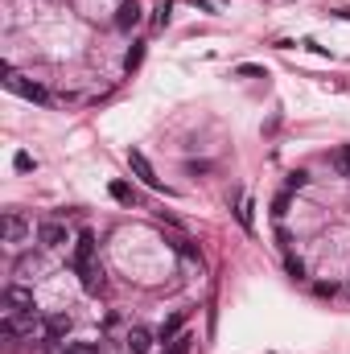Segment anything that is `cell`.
Instances as JSON below:
<instances>
[{
	"mask_svg": "<svg viewBox=\"0 0 350 354\" xmlns=\"http://www.w3.org/2000/svg\"><path fill=\"white\" fill-rule=\"evenodd\" d=\"M0 305H4V318H29V313H37L33 289H25L21 280H8V285H4V293H0Z\"/></svg>",
	"mask_w": 350,
	"mask_h": 354,
	"instance_id": "1",
	"label": "cell"
},
{
	"mask_svg": "<svg viewBox=\"0 0 350 354\" xmlns=\"http://www.w3.org/2000/svg\"><path fill=\"white\" fill-rule=\"evenodd\" d=\"M4 87H8L12 95H21V99H29V103H50V91H45L41 82H33V78H25V74H17L12 66H4Z\"/></svg>",
	"mask_w": 350,
	"mask_h": 354,
	"instance_id": "2",
	"label": "cell"
},
{
	"mask_svg": "<svg viewBox=\"0 0 350 354\" xmlns=\"http://www.w3.org/2000/svg\"><path fill=\"white\" fill-rule=\"evenodd\" d=\"M37 243H41L45 252H62V247L70 243V227H66L62 219H45V223L37 227Z\"/></svg>",
	"mask_w": 350,
	"mask_h": 354,
	"instance_id": "3",
	"label": "cell"
},
{
	"mask_svg": "<svg viewBox=\"0 0 350 354\" xmlns=\"http://www.w3.org/2000/svg\"><path fill=\"white\" fill-rule=\"evenodd\" d=\"M29 235H33V223H29L21 210H4V243H8V247H21Z\"/></svg>",
	"mask_w": 350,
	"mask_h": 354,
	"instance_id": "4",
	"label": "cell"
},
{
	"mask_svg": "<svg viewBox=\"0 0 350 354\" xmlns=\"http://www.w3.org/2000/svg\"><path fill=\"white\" fill-rule=\"evenodd\" d=\"M128 165H132V173H136L149 190H165V186H161V177L153 173V165H149V157H144L140 148H128Z\"/></svg>",
	"mask_w": 350,
	"mask_h": 354,
	"instance_id": "5",
	"label": "cell"
},
{
	"mask_svg": "<svg viewBox=\"0 0 350 354\" xmlns=\"http://www.w3.org/2000/svg\"><path fill=\"white\" fill-rule=\"evenodd\" d=\"M74 272H78V280H83V289H87L91 297H99V293H103V285H107V280H103V268H99L95 260H91V264H74Z\"/></svg>",
	"mask_w": 350,
	"mask_h": 354,
	"instance_id": "6",
	"label": "cell"
},
{
	"mask_svg": "<svg viewBox=\"0 0 350 354\" xmlns=\"http://www.w3.org/2000/svg\"><path fill=\"white\" fill-rule=\"evenodd\" d=\"M95 231H78L74 235V256H70V264H91L95 260Z\"/></svg>",
	"mask_w": 350,
	"mask_h": 354,
	"instance_id": "7",
	"label": "cell"
},
{
	"mask_svg": "<svg viewBox=\"0 0 350 354\" xmlns=\"http://www.w3.org/2000/svg\"><path fill=\"white\" fill-rule=\"evenodd\" d=\"M124 346H128L132 354H149L153 351V334H149L144 326H132V330L124 334Z\"/></svg>",
	"mask_w": 350,
	"mask_h": 354,
	"instance_id": "8",
	"label": "cell"
},
{
	"mask_svg": "<svg viewBox=\"0 0 350 354\" xmlns=\"http://www.w3.org/2000/svg\"><path fill=\"white\" fill-rule=\"evenodd\" d=\"M70 326H74L70 313H50V318H45V334H50V342H62V338L70 334Z\"/></svg>",
	"mask_w": 350,
	"mask_h": 354,
	"instance_id": "9",
	"label": "cell"
},
{
	"mask_svg": "<svg viewBox=\"0 0 350 354\" xmlns=\"http://www.w3.org/2000/svg\"><path fill=\"white\" fill-rule=\"evenodd\" d=\"M186 318H190V309H177L173 318H165V322H161V330H157V338H161V342H173V338L182 334V326H186Z\"/></svg>",
	"mask_w": 350,
	"mask_h": 354,
	"instance_id": "10",
	"label": "cell"
},
{
	"mask_svg": "<svg viewBox=\"0 0 350 354\" xmlns=\"http://www.w3.org/2000/svg\"><path fill=\"white\" fill-rule=\"evenodd\" d=\"M116 25H120V29H136V25H140V4H136V0H120Z\"/></svg>",
	"mask_w": 350,
	"mask_h": 354,
	"instance_id": "11",
	"label": "cell"
},
{
	"mask_svg": "<svg viewBox=\"0 0 350 354\" xmlns=\"http://www.w3.org/2000/svg\"><path fill=\"white\" fill-rule=\"evenodd\" d=\"M66 354H107V346L99 338H74V342H62Z\"/></svg>",
	"mask_w": 350,
	"mask_h": 354,
	"instance_id": "12",
	"label": "cell"
},
{
	"mask_svg": "<svg viewBox=\"0 0 350 354\" xmlns=\"http://www.w3.org/2000/svg\"><path fill=\"white\" fill-rule=\"evenodd\" d=\"M111 198H116V202H124V206H136V202H140V194H136L128 181H111Z\"/></svg>",
	"mask_w": 350,
	"mask_h": 354,
	"instance_id": "13",
	"label": "cell"
},
{
	"mask_svg": "<svg viewBox=\"0 0 350 354\" xmlns=\"http://www.w3.org/2000/svg\"><path fill=\"white\" fill-rule=\"evenodd\" d=\"M190 351H194V334H190V330H182V334L169 342V351H165V354H190Z\"/></svg>",
	"mask_w": 350,
	"mask_h": 354,
	"instance_id": "14",
	"label": "cell"
},
{
	"mask_svg": "<svg viewBox=\"0 0 350 354\" xmlns=\"http://www.w3.org/2000/svg\"><path fill=\"white\" fill-rule=\"evenodd\" d=\"M37 268H41V260H37V256H25V260H17V268H12V272L25 280V276H33Z\"/></svg>",
	"mask_w": 350,
	"mask_h": 354,
	"instance_id": "15",
	"label": "cell"
},
{
	"mask_svg": "<svg viewBox=\"0 0 350 354\" xmlns=\"http://www.w3.org/2000/svg\"><path fill=\"white\" fill-rule=\"evenodd\" d=\"M305 186H309V173L305 169H293L289 173V190H305Z\"/></svg>",
	"mask_w": 350,
	"mask_h": 354,
	"instance_id": "16",
	"label": "cell"
},
{
	"mask_svg": "<svg viewBox=\"0 0 350 354\" xmlns=\"http://www.w3.org/2000/svg\"><path fill=\"white\" fill-rule=\"evenodd\" d=\"M334 165H338L342 177H350V148H338V153H334Z\"/></svg>",
	"mask_w": 350,
	"mask_h": 354,
	"instance_id": "17",
	"label": "cell"
},
{
	"mask_svg": "<svg viewBox=\"0 0 350 354\" xmlns=\"http://www.w3.org/2000/svg\"><path fill=\"white\" fill-rule=\"evenodd\" d=\"M169 12H173V4H169V0H161V4H157V16H153V21H157V25L165 29V25H169Z\"/></svg>",
	"mask_w": 350,
	"mask_h": 354,
	"instance_id": "18",
	"label": "cell"
},
{
	"mask_svg": "<svg viewBox=\"0 0 350 354\" xmlns=\"http://www.w3.org/2000/svg\"><path fill=\"white\" fill-rule=\"evenodd\" d=\"M235 74H243V78H268V74H264V66H252V62H243Z\"/></svg>",
	"mask_w": 350,
	"mask_h": 354,
	"instance_id": "19",
	"label": "cell"
},
{
	"mask_svg": "<svg viewBox=\"0 0 350 354\" xmlns=\"http://www.w3.org/2000/svg\"><path fill=\"white\" fill-rule=\"evenodd\" d=\"M252 210H256V206H252V198H243V202H239V223H243L248 231H252Z\"/></svg>",
	"mask_w": 350,
	"mask_h": 354,
	"instance_id": "20",
	"label": "cell"
},
{
	"mask_svg": "<svg viewBox=\"0 0 350 354\" xmlns=\"http://www.w3.org/2000/svg\"><path fill=\"white\" fill-rule=\"evenodd\" d=\"M140 58H144V45H136V49H128V58H124V66H128V70H136V66H140Z\"/></svg>",
	"mask_w": 350,
	"mask_h": 354,
	"instance_id": "21",
	"label": "cell"
},
{
	"mask_svg": "<svg viewBox=\"0 0 350 354\" xmlns=\"http://www.w3.org/2000/svg\"><path fill=\"white\" fill-rule=\"evenodd\" d=\"M12 165H17V173H29V169H33V157H29V153H17Z\"/></svg>",
	"mask_w": 350,
	"mask_h": 354,
	"instance_id": "22",
	"label": "cell"
},
{
	"mask_svg": "<svg viewBox=\"0 0 350 354\" xmlns=\"http://www.w3.org/2000/svg\"><path fill=\"white\" fill-rule=\"evenodd\" d=\"M272 214H276V219H285V214H289V194H281V198H276V206H272Z\"/></svg>",
	"mask_w": 350,
	"mask_h": 354,
	"instance_id": "23",
	"label": "cell"
},
{
	"mask_svg": "<svg viewBox=\"0 0 350 354\" xmlns=\"http://www.w3.org/2000/svg\"><path fill=\"white\" fill-rule=\"evenodd\" d=\"M289 272H293V276H305V264H301V260H293V256H289Z\"/></svg>",
	"mask_w": 350,
	"mask_h": 354,
	"instance_id": "24",
	"label": "cell"
}]
</instances>
